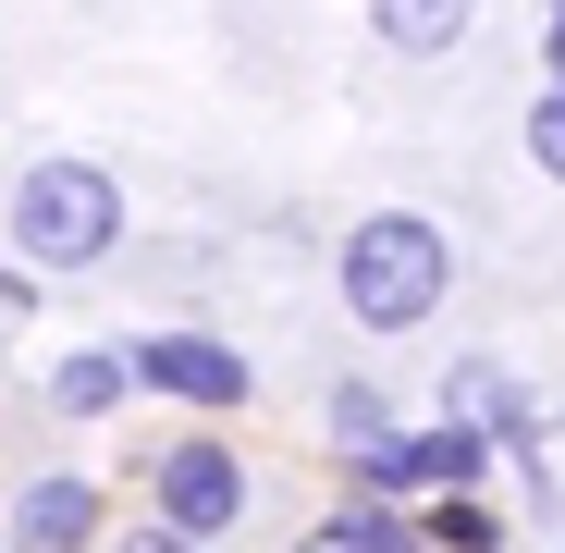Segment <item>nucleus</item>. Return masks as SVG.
<instances>
[{
  "instance_id": "nucleus-13",
  "label": "nucleus",
  "mask_w": 565,
  "mask_h": 553,
  "mask_svg": "<svg viewBox=\"0 0 565 553\" xmlns=\"http://www.w3.org/2000/svg\"><path fill=\"white\" fill-rule=\"evenodd\" d=\"M529 160H541V172L565 184V74H553L541 99H529Z\"/></svg>"
},
{
  "instance_id": "nucleus-7",
  "label": "nucleus",
  "mask_w": 565,
  "mask_h": 553,
  "mask_svg": "<svg viewBox=\"0 0 565 553\" xmlns=\"http://www.w3.org/2000/svg\"><path fill=\"white\" fill-rule=\"evenodd\" d=\"M99 529H111V492L74 480V468H50V480L13 492V541H38V553H74V541H99Z\"/></svg>"
},
{
  "instance_id": "nucleus-12",
  "label": "nucleus",
  "mask_w": 565,
  "mask_h": 553,
  "mask_svg": "<svg viewBox=\"0 0 565 553\" xmlns=\"http://www.w3.org/2000/svg\"><path fill=\"white\" fill-rule=\"evenodd\" d=\"M382 430H394L382 382H344V394H332V443H344V455H356V443H382Z\"/></svg>"
},
{
  "instance_id": "nucleus-1",
  "label": "nucleus",
  "mask_w": 565,
  "mask_h": 553,
  "mask_svg": "<svg viewBox=\"0 0 565 553\" xmlns=\"http://www.w3.org/2000/svg\"><path fill=\"white\" fill-rule=\"evenodd\" d=\"M332 296H344L356 332H418V320H443V296H455L443 222H430V210H369V222L332 246Z\"/></svg>"
},
{
  "instance_id": "nucleus-8",
  "label": "nucleus",
  "mask_w": 565,
  "mask_h": 553,
  "mask_svg": "<svg viewBox=\"0 0 565 553\" xmlns=\"http://www.w3.org/2000/svg\"><path fill=\"white\" fill-rule=\"evenodd\" d=\"M111 406H136V344H74L50 369V418H111Z\"/></svg>"
},
{
  "instance_id": "nucleus-5",
  "label": "nucleus",
  "mask_w": 565,
  "mask_h": 553,
  "mask_svg": "<svg viewBox=\"0 0 565 553\" xmlns=\"http://www.w3.org/2000/svg\"><path fill=\"white\" fill-rule=\"evenodd\" d=\"M136 394H172V406H198V418H234L258 394V369L222 344V332H148L136 344Z\"/></svg>"
},
{
  "instance_id": "nucleus-9",
  "label": "nucleus",
  "mask_w": 565,
  "mask_h": 553,
  "mask_svg": "<svg viewBox=\"0 0 565 553\" xmlns=\"http://www.w3.org/2000/svg\"><path fill=\"white\" fill-rule=\"evenodd\" d=\"M467 13H480V0H369L382 50H406V62H443V50L467 38Z\"/></svg>"
},
{
  "instance_id": "nucleus-4",
  "label": "nucleus",
  "mask_w": 565,
  "mask_h": 553,
  "mask_svg": "<svg viewBox=\"0 0 565 553\" xmlns=\"http://www.w3.org/2000/svg\"><path fill=\"white\" fill-rule=\"evenodd\" d=\"M344 468H356L369 492L418 504V492H455V480H480V468H492V443L467 430V418H430V430H382V443H356Z\"/></svg>"
},
{
  "instance_id": "nucleus-3",
  "label": "nucleus",
  "mask_w": 565,
  "mask_h": 553,
  "mask_svg": "<svg viewBox=\"0 0 565 553\" xmlns=\"http://www.w3.org/2000/svg\"><path fill=\"white\" fill-rule=\"evenodd\" d=\"M234 517H246V455L222 430H184L148 455V529L160 541H222Z\"/></svg>"
},
{
  "instance_id": "nucleus-10",
  "label": "nucleus",
  "mask_w": 565,
  "mask_h": 553,
  "mask_svg": "<svg viewBox=\"0 0 565 553\" xmlns=\"http://www.w3.org/2000/svg\"><path fill=\"white\" fill-rule=\"evenodd\" d=\"M320 541H344V553H406V541H418V517H406L394 492H369V480H356V492L320 517Z\"/></svg>"
},
{
  "instance_id": "nucleus-2",
  "label": "nucleus",
  "mask_w": 565,
  "mask_h": 553,
  "mask_svg": "<svg viewBox=\"0 0 565 553\" xmlns=\"http://www.w3.org/2000/svg\"><path fill=\"white\" fill-rule=\"evenodd\" d=\"M111 246H124V184L99 160H25V184H13V258L99 270Z\"/></svg>"
},
{
  "instance_id": "nucleus-11",
  "label": "nucleus",
  "mask_w": 565,
  "mask_h": 553,
  "mask_svg": "<svg viewBox=\"0 0 565 553\" xmlns=\"http://www.w3.org/2000/svg\"><path fill=\"white\" fill-rule=\"evenodd\" d=\"M406 517H418V541H455V553H480V541H504V517L480 504V480H455V492H418Z\"/></svg>"
},
{
  "instance_id": "nucleus-6",
  "label": "nucleus",
  "mask_w": 565,
  "mask_h": 553,
  "mask_svg": "<svg viewBox=\"0 0 565 553\" xmlns=\"http://www.w3.org/2000/svg\"><path fill=\"white\" fill-rule=\"evenodd\" d=\"M443 418H467L492 455H541V394H529V369H504V357H455L443 369Z\"/></svg>"
},
{
  "instance_id": "nucleus-14",
  "label": "nucleus",
  "mask_w": 565,
  "mask_h": 553,
  "mask_svg": "<svg viewBox=\"0 0 565 553\" xmlns=\"http://www.w3.org/2000/svg\"><path fill=\"white\" fill-rule=\"evenodd\" d=\"M541 62H553V74H565V0H553V38H541Z\"/></svg>"
}]
</instances>
